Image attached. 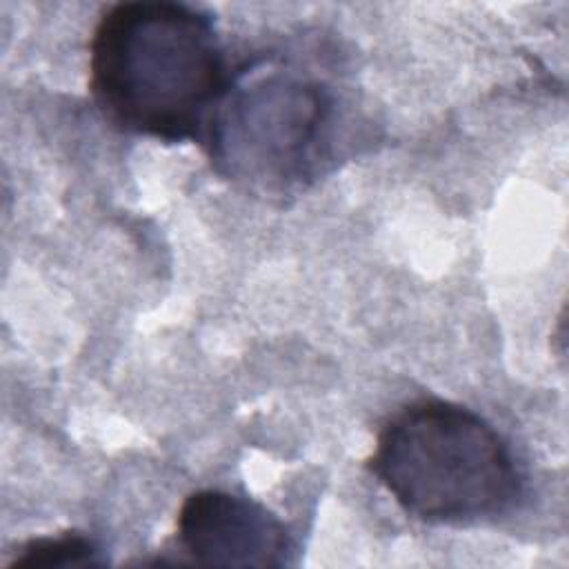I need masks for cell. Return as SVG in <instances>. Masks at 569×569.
Masks as SVG:
<instances>
[{"instance_id":"3","label":"cell","mask_w":569,"mask_h":569,"mask_svg":"<svg viewBox=\"0 0 569 569\" xmlns=\"http://www.w3.org/2000/svg\"><path fill=\"white\" fill-rule=\"evenodd\" d=\"M331 136L329 89L287 64H258L231 76L200 142L224 178L282 196L318 176Z\"/></svg>"},{"instance_id":"5","label":"cell","mask_w":569,"mask_h":569,"mask_svg":"<svg viewBox=\"0 0 569 569\" xmlns=\"http://www.w3.org/2000/svg\"><path fill=\"white\" fill-rule=\"evenodd\" d=\"M104 560L98 545L76 531L60 536H40L22 542L7 562L9 569H76L100 567Z\"/></svg>"},{"instance_id":"2","label":"cell","mask_w":569,"mask_h":569,"mask_svg":"<svg viewBox=\"0 0 569 569\" xmlns=\"http://www.w3.org/2000/svg\"><path fill=\"white\" fill-rule=\"evenodd\" d=\"M367 465L409 516L429 525L496 520L522 496L518 462L500 431L442 398L398 409L382 425Z\"/></svg>"},{"instance_id":"4","label":"cell","mask_w":569,"mask_h":569,"mask_svg":"<svg viewBox=\"0 0 569 569\" xmlns=\"http://www.w3.org/2000/svg\"><path fill=\"white\" fill-rule=\"evenodd\" d=\"M176 538L198 565L282 567L291 553V538L276 513L222 489H200L182 500Z\"/></svg>"},{"instance_id":"1","label":"cell","mask_w":569,"mask_h":569,"mask_svg":"<svg viewBox=\"0 0 569 569\" xmlns=\"http://www.w3.org/2000/svg\"><path fill=\"white\" fill-rule=\"evenodd\" d=\"M229 80L211 18L189 4L116 2L91 33V98L124 131L164 142L202 140Z\"/></svg>"}]
</instances>
